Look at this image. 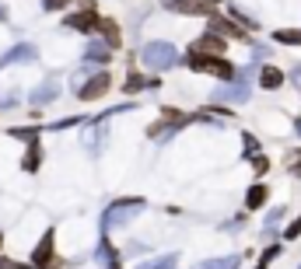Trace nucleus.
<instances>
[{
	"label": "nucleus",
	"instance_id": "nucleus-29",
	"mask_svg": "<svg viewBox=\"0 0 301 269\" xmlns=\"http://www.w3.org/2000/svg\"><path fill=\"white\" fill-rule=\"evenodd\" d=\"M0 269H32V266H21V262H7V259H0Z\"/></svg>",
	"mask_w": 301,
	"mask_h": 269
},
{
	"label": "nucleus",
	"instance_id": "nucleus-9",
	"mask_svg": "<svg viewBox=\"0 0 301 269\" xmlns=\"http://www.w3.org/2000/svg\"><path fill=\"white\" fill-rule=\"evenodd\" d=\"M224 49V42L217 39V35H207V39H196V46H193V53H221Z\"/></svg>",
	"mask_w": 301,
	"mask_h": 269
},
{
	"label": "nucleus",
	"instance_id": "nucleus-25",
	"mask_svg": "<svg viewBox=\"0 0 301 269\" xmlns=\"http://www.w3.org/2000/svg\"><path fill=\"white\" fill-rule=\"evenodd\" d=\"M67 4H74V0H42L46 11H60V7H67Z\"/></svg>",
	"mask_w": 301,
	"mask_h": 269
},
{
	"label": "nucleus",
	"instance_id": "nucleus-28",
	"mask_svg": "<svg viewBox=\"0 0 301 269\" xmlns=\"http://www.w3.org/2000/svg\"><path fill=\"white\" fill-rule=\"evenodd\" d=\"M287 168H291L294 175H301V154H294V157H287Z\"/></svg>",
	"mask_w": 301,
	"mask_h": 269
},
{
	"label": "nucleus",
	"instance_id": "nucleus-1",
	"mask_svg": "<svg viewBox=\"0 0 301 269\" xmlns=\"http://www.w3.org/2000/svg\"><path fill=\"white\" fill-rule=\"evenodd\" d=\"M140 60H144L147 70H168V67H175L179 53H175L172 42H147V46L140 49Z\"/></svg>",
	"mask_w": 301,
	"mask_h": 269
},
{
	"label": "nucleus",
	"instance_id": "nucleus-19",
	"mask_svg": "<svg viewBox=\"0 0 301 269\" xmlns=\"http://www.w3.org/2000/svg\"><path fill=\"white\" fill-rule=\"evenodd\" d=\"M172 266H175V255H161L154 262H140L137 269H172Z\"/></svg>",
	"mask_w": 301,
	"mask_h": 269
},
{
	"label": "nucleus",
	"instance_id": "nucleus-17",
	"mask_svg": "<svg viewBox=\"0 0 301 269\" xmlns=\"http://www.w3.org/2000/svg\"><path fill=\"white\" fill-rule=\"evenodd\" d=\"M39 164H42V150H39V143H32L28 154H25V171H35Z\"/></svg>",
	"mask_w": 301,
	"mask_h": 269
},
{
	"label": "nucleus",
	"instance_id": "nucleus-13",
	"mask_svg": "<svg viewBox=\"0 0 301 269\" xmlns=\"http://www.w3.org/2000/svg\"><path fill=\"white\" fill-rule=\"evenodd\" d=\"M196 269H238V255H224V259H207Z\"/></svg>",
	"mask_w": 301,
	"mask_h": 269
},
{
	"label": "nucleus",
	"instance_id": "nucleus-20",
	"mask_svg": "<svg viewBox=\"0 0 301 269\" xmlns=\"http://www.w3.org/2000/svg\"><path fill=\"white\" fill-rule=\"evenodd\" d=\"M280 217H284V206H277V210L266 217V227H263V234H266V238L273 234V227H277V220H280Z\"/></svg>",
	"mask_w": 301,
	"mask_h": 269
},
{
	"label": "nucleus",
	"instance_id": "nucleus-22",
	"mask_svg": "<svg viewBox=\"0 0 301 269\" xmlns=\"http://www.w3.org/2000/svg\"><path fill=\"white\" fill-rule=\"evenodd\" d=\"M277 42H294V46H301V32H277Z\"/></svg>",
	"mask_w": 301,
	"mask_h": 269
},
{
	"label": "nucleus",
	"instance_id": "nucleus-27",
	"mask_svg": "<svg viewBox=\"0 0 301 269\" xmlns=\"http://www.w3.org/2000/svg\"><path fill=\"white\" fill-rule=\"evenodd\" d=\"M252 164H256V171H259V175H266V168H270V161H266V157H259V154L252 157Z\"/></svg>",
	"mask_w": 301,
	"mask_h": 269
},
{
	"label": "nucleus",
	"instance_id": "nucleus-5",
	"mask_svg": "<svg viewBox=\"0 0 301 269\" xmlns=\"http://www.w3.org/2000/svg\"><path fill=\"white\" fill-rule=\"evenodd\" d=\"M105 91H109V73H95L77 95H81V102H95V98H102Z\"/></svg>",
	"mask_w": 301,
	"mask_h": 269
},
{
	"label": "nucleus",
	"instance_id": "nucleus-10",
	"mask_svg": "<svg viewBox=\"0 0 301 269\" xmlns=\"http://www.w3.org/2000/svg\"><path fill=\"white\" fill-rule=\"evenodd\" d=\"M172 7H175V11H186V14H210V7H207L203 0H175Z\"/></svg>",
	"mask_w": 301,
	"mask_h": 269
},
{
	"label": "nucleus",
	"instance_id": "nucleus-4",
	"mask_svg": "<svg viewBox=\"0 0 301 269\" xmlns=\"http://www.w3.org/2000/svg\"><path fill=\"white\" fill-rule=\"evenodd\" d=\"M32 262H35V269H56L53 266V231H46L42 234V241L35 245V255H32Z\"/></svg>",
	"mask_w": 301,
	"mask_h": 269
},
{
	"label": "nucleus",
	"instance_id": "nucleus-23",
	"mask_svg": "<svg viewBox=\"0 0 301 269\" xmlns=\"http://www.w3.org/2000/svg\"><path fill=\"white\" fill-rule=\"evenodd\" d=\"M11 136H18V140H32V136H39L35 126H25V130H11Z\"/></svg>",
	"mask_w": 301,
	"mask_h": 269
},
{
	"label": "nucleus",
	"instance_id": "nucleus-8",
	"mask_svg": "<svg viewBox=\"0 0 301 269\" xmlns=\"http://www.w3.org/2000/svg\"><path fill=\"white\" fill-rule=\"evenodd\" d=\"M245 77H249V73L242 70V73H238V84H235L231 91H221L217 98H235V102H245V98H249V84H245Z\"/></svg>",
	"mask_w": 301,
	"mask_h": 269
},
{
	"label": "nucleus",
	"instance_id": "nucleus-3",
	"mask_svg": "<svg viewBox=\"0 0 301 269\" xmlns=\"http://www.w3.org/2000/svg\"><path fill=\"white\" fill-rule=\"evenodd\" d=\"M144 210V200H123L116 203L109 213H105V227H119V224H130L137 213Z\"/></svg>",
	"mask_w": 301,
	"mask_h": 269
},
{
	"label": "nucleus",
	"instance_id": "nucleus-12",
	"mask_svg": "<svg viewBox=\"0 0 301 269\" xmlns=\"http://www.w3.org/2000/svg\"><path fill=\"white\" fill-rule=\"evenodd\" d=\"M53 98H56V80H46V84L32 95V102H35V105H46V102H53Z\"/></svg>",
	"mask_w": 301,
	"mask_h": 269
},
{
	"label": "nucleus",
	"instance_id": "nucleus-16",
	"mask_svg": "<svg viewBox=\"0 0 301 269\" xmlns=\"http://www.w3.org/2000/svg\"><path fill=\"white\" fill-rule=\"evenodd\" d=\"M84 56H88V60H95V63H105V56H109V46H102V42H91V46L84 49Z\"/></svg>",
	"mask_w": 301,
	"mask_h": 269
},
{
	"label": "nucleus",
	"instance_id": "nucleus-6",
	"mask_svg": "<svg viewBox=\"0 0 301 269\" xmlns=\"http://www.w3.org/2000/svg\"><path fill=\"white\" fill-rule=\"evenodd\" d=\"M67 25H70V28H81V32H88V28H95V25H98V14H95V7H88V11H81V14H70V18H67Z\"/></svg>",
	"mask_w": 301,
	"mask_h": 269
},
{
	"label": "nucleus",
	"instance_id": "nucleus-15",
	"mask_svg": "<svg viewBox=\"0 0 301 269\" xmlns=\"http://www.w3.org/2000/svg\"><path fill=\"white\" fill-rule=\"evenodd\" d=\"M21 60H35V49H32V46H18V49H11V53H7V60H4V63H21Z\"/></svg>",
	"mask_w": 301,
	"mask_h": 269
},
{
	"label": "nucleus",
	"instance_id": "nucleus-30",
	"mask_svg": "<svg viewBox=\"0 0 301 269\" xmlns=\"http://www.w3.org/2000/svg\"><path fill=\"white\" fill-rule=\"evenodd\" d=\"M0 241H4V234H0Z\"/></svg>",
	"mask_w": 301,
	"mask_h": 269
},
{
	"label": "nucleus",
	"instance_id": "nucleus-2",
	"mask_svg": "<svg viewBox=\"0 0 301 269\" xmlns=\"http://www.w3.org/2000/svg\"><path fill=\"white\" fill-rule=\"evenodd\" d=\"M189 67L196 70V73H214V77H231L235 73V67L228 63V60H221V56H203V53H193L189 56Z\"/></svg>",
	"mask_w": 301,
	"mask_h": 269
},
{
	"label": "nucleus",
	"instance_id": "nucleus-7",
	"mask_svg": "<svg viewBox=\"0 0 301 269\" xmlns=\"http://www.w3.org/2000/svg\"><path fill=\"white\" fill-rule=\"evenodd\" d=\"M259 84H263L266 91H273V87L284 84V73H280L277 67H263V70H259Z\"/></svg>",
	"mask_w": 301,
	"mask_h": 269
},
{
	"label": "nucleus",
	"instance_id": "nucleus-14",
	"mask_svg": "<svg viewBox=\"0 0 301 269\" xmlns=\"http://www.w3.org/2000/svg\"><path fill=\"white\" fill-rule=\"evenodd\" d=\"M214 28L224 32V35H231V39H245V32H242L235 21H224V18H214Z\"/></svg>",
	"mask_w": 301,
	"mask_h": 269
},
{
	"label": "nucleus",
	"instance_id": "nucleus-11",
	"mask_svg": "<svg viewBox=\"0 0 301 269\" xmlns=\"http://www.w3.org/2000/svg\"><path fill=\"white\" fill-rule=\"evenodd\" d=\"M266 196H270V193H266V186H252V189H249V196H245V206H249V210H259V206L266 203Z\"/></svg>",
	"mask_w": 301,
	"mask_h": 269
},
{
	"label": "nucleus",
	"instance_id": "nucleus-21",
	"mask_svg": "<svg viewBox=\"0 0 301 269\" xmlns=\"http://www.w3.org/2000/svg\"><path fill=\"white\" fill-rule=\"evenodd\" d=\"M277 252H280L277 245H273V248H266V252H263V259H259V266H256V269H266L270 262H273V259H277Z\"/></svg>",
	"mask_w": 301,
	"mask_h": 269
},
{
	"label": "nucleus",
	"instance_id": "nucleus-26",
	"mask_svg": "<svg viewBox=\"0 0 301 269\" xmlns=\"http://www.w3.org/2000/svg\"><path fill=\"white\" fill-rule=\"evenodd\" d=\"M102 136H105V126H98V130H88V143H102Z\"/></svg>",
	"mask_w": 301,
	"mask_h": 269
},
{
	"label": "nucleus",
	"instance_id": "nucleus-18",
	"mask_svg": "<svg viewBox=\"0 0 301 269\" xmlns=\"http://www.w3.org/2000/svg\"><path fill=\"white\" fill-rule=\"evenodd\" d=\"M98 28L105 32V42H109V46H119V28H116V21H98Z\"/></svg>",
	"mask_w": 301,
	"mask_h": 269
},
{
	"label": "nucleus",
	"instance_id": "nucleus-24",
	"mask_svg": "<svg viewBox=\"0 0 301 269\" xmlns=\"http://www.w3.org/2000/svg\"><path fill=\"white\" fill-rule=\"evenodd\" d=\"M298 234H301V217L294 220V224H291V227H287V231H284V238H287V241H294Z\"/></svg>",
	"mask_w": 301,
	"mask_h": 269
}]
</instances>
